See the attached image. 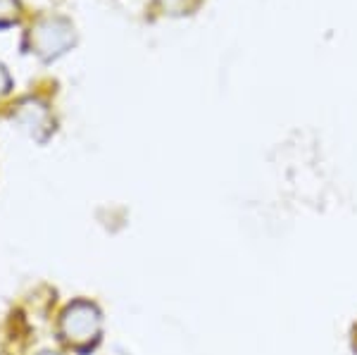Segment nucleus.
Instances as JSON below:
<instances>
[{"label":"nucleus","instance_id":"nucleus-1","mask_svg":"<svg viewBox=\"0 0 357 355\" xmlns=\"http://www.w3.org/2000/svg\"><path fill=\"white\" fill-rule=\"evenodd\" d=\"M77 43V29L72 20L62 15L43 13L29 24L24 45L29 53L38 55L41 60H53L67 53L72 45Z\"/></svg>","mask_w":357,"mask_h":355},{"label":"nucleus","instance_id":"nucleus-2","mask_svg":"<svg viewBox=\"0 0 357 355\" xmlns=\"http://www.w3.org/2000/svg\"><path fill=\"white\" fill-rule=\"evenodd\" d=\"M102 317L100 310L89 301H74L65 308L60 317V334L67 346L89 348L100 339Z\"/></svg>","mask_w":357,"mask_h":355},{"label":"nucleus","instance_id":"nucleus-3","mask_svg":"<svg viewBox=\"0 0 357 355\" xmlns=\"http://www.w3.org/2000/svg\"><path fill=\"white\" fill-rule=\"evenodd\" d=\"M13 122L17 129L31 136L33 141H45L53 131V112H50L48 103L41 98H24L15 105Z\"/></svg>","mask_w":357,"mask_h":355},{"label":"nucleus","instance_id":"nucleus-4","mask_svg":"<svg viewBox=\"0 0 357 355\" xmlns=\"http://www.w3.org/2000/svg\"><path fill=\"white\" fill-rule=\"evenodd\" d=\"M22 17V3L20 0H0V27H8L20 22Z\"/></svg>","mask_w":357,"mask_h":355},{"label":"nucleus","instance_id":"nucleus-5","mask_svg":"<svg viewBox=\"0 0 357 355\" xmlns=\"http://www.w3.org/2000/svg\"><path fill=\"white\" fill-rule=\"evenodd\" d=\"M158 5L167 15H183L198 5V0H158Z\"/></svg>","mask_w":357,"mask_h":355},{"label":"nucleus","instance_id":"nucleus-6","mask_svg":"<svg viewBox=\"0 0 357 355\" xmlns=\"http://www.w3.org/2000/svg\"><path fill=\"white\" fill-rule=\"evenodd\" d=\"M10 86H13V79H10L8 70H5V67H3V62H0V96L8 93Z\"/></svg>","mask_w":357,"mask_h":355},{"label":"nucleus","instance_id":"nucleus-7","mask_svg":"<svg viewBox=\"0 0 357 355\" xmlns=\"http://www.w3.org/2000/svg\"><path fill=\"white\" fill-rule=\"evenodd\" d=\"M38 355H62V353H53V351H43V353H38Z\"/></svg>","mask_w":357,"mask_h":355}]
</instances>
